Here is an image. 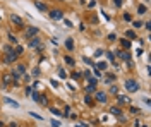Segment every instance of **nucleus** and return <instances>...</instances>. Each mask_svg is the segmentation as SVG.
I'll return each mask as SVG.
<instances>
[{
	"label": "nucleus",
	"mask_w": 151,
	"mask_h": 127,
	"mask_svg": "<svg viewBox=\"0 0 151 127\" xmlns=\"http://www.w3.org/2000/svg\"><path fill=\"white\" fill-rule=\"evenodd\" d=\"M4 52H5V53H9V52H14V48H12V47H10V45H4Z\"/></svg>",
	"instance_id": "e433bc0d"
},
{
	"label": "nucleus",
	"mask_w": 151,
	"mask_h": 127,
	"mask_svg": "<svg viewBox=\"0 0 151 127\" xmlns=\"http://www.w3.org/2000/svg\"><path fill=\"white\" fill-rule=\"evenodd\" d=\"M113 81H115V74L106 72V76H105V84H112Z\"/></svg>",
	"instance_id": "a211bd4d"
},
{
	"label": "nucleus",
	"mask_w": 151,
	"mask_h": 127,
	"mask_svg": "<svg viewBox=\"0 0 151 127\" xmlns=\"http://www.w3.org/2000/svg\"><path fill=\"white\" fill-rule=\"evenodd\" d=\"M64 62H65L67 65H70V67H74V65H76L74 59H72V57H69V55H65V57H64Z\"/></svg>",
	"instance_id": "412c9836"
},
{
	"label": "nucleus",
	"mask_w": 151,
	"mask_h": 127,
	"mask_svg": "<svg viewBox=\"0 0 151 127\" xmlns=\"http://www.w3.org/2000/svg\"><path fill=\"white\" fill-rule=\"evenodd\" d=\"M22 52H24V47H21V45H14V53H16V55H19V57H21V55H22Z\"/></svg>",
	"instance_id": "6ab92c4d"
},
{
	"label": "nucleus",
	"mask_w": 151,
	"mask_h": 127,
	"mask_svg": "<svg viewBox=\"0 0 151 127\" xmlns=\"http://www.w3.org/2000/svg\"><path fill=\"white\" fill-rule=\"evenodd\" d=\"M41 45H43V41H41V38H40V34L28 39V47L29 48H33V50H36L38 47H41Z\"/></svg>",
	"instance_id": "423d86ee"
},
{
	"label": "nucleus",
	"mask_w": 151,
	"mask_h": 127,
	"mask_svg": "<svg viewBox=\"0 0 151 127\" xmlns=\"http://www.w3.org/2000/svg\"><path fill=\"white\" fill-rule=\"evenodd\" d=\"M94 101H98V103L105 105V103L108 101V95H106L105 91H94Z\"/></svg>",
	"instance_id": "0eeeda50"
},
{
	"label": "nucleus",
	"mask_w": 151,
	"mask_h": 127,
	"mask_svg": "<svg viewBox=\"0 0 151 127\" xmlns=\"http://www.w3.org/2000/svg\"><path fill=\"white\" fill-rule=\"evenodd\" d=\"M48 16H50V19H53V21H62L64 19V12H62L60 9L48 10Z\"/></svg>",
	"instance_id": "6e6552de"
},
{
	"label": "nucleus",
	"mask_w": 151,
	"mask_h": 127,
	"mask_svg": "<svg viewBox=\"0 0 151 127\" xmlns=\"http://www.w3.org/2000/svg\"><path fill=\"white\" fill-rule=\"evenodd\" d=\"M58 76H60V77H62V79H65V77H67L65 70H64V69H60V70H58Z\"/></svg>",
	"instance_id": "79ce46f5"
},
{
	"label": "nucleus",
	"mask_w": 151,
	"mask_h": 127,
	"mask_svg": "<svg viewBox=\"0 0 151 127\" xmlns=\"http://www.w3.org/2000/svg\"><path fill=\"white\" fill-rule=\"evenodd\" d=\"M31 98H33V100L36 101L38 105H43V107H48V105H50V103H48L47 95H41V93H38V91H33Z\"/></svg>",
	"instance_id": "7ed1b4c3"
},
{
	"label": "nucleus",
	"mask_w": 151,
	"mask_h": 127,
	"mask_svg": "<svg viewBox=\"0 0 151 127\" xmlns=\"http://www.w3.org/2000/svg\"><path fill=\"white\" fill-rule=\"evenodd\" d=\"M12 83H14V76L10 72H4L2 74V88H9V86H12Z\"/></svg>",
	"instance_id": "39448f33"
},
{
	"label": "nucleus",
	"mask_w": 151,
	"mask_h": 127,
	"mask_svg": "<svg viewBox=\"0 0 151 127\" xmlns=\"http://www.w3.org/2000/svg\"><path fill=\"white\" fill-rule=\"evenodd\" d=\"M64 45H65V48L69 50V52H72V50H74V47H76V43H74V39H72V38H67Z\"/></svg>",
	"instance_id": "dca6fc26"
},
{
	"label": "nucleus",
	"mask_w": 151,
	"mask_h": 127,
	"mask_svg": "<svg viewBox=\"0 0 151 127\" xmlns=\"http://www.w3.org/2000/svg\"><path fill=\"white\" fill-rule=\"evenodd\" d=\"M19 59V55H16L14 52H9V53H5L4 57H2V62L5 64V65H10V64H16Z\"/></svg>",
	"instance_id": "20e7f679"
},
{
	"label": "nucleus",
	"mask_w": 151,
	"mask_h": 127,
	"mask_svg": "<svg viewBox=\"0 0 151 127\" xmlns=\"http://www.w3.org/2000/svg\"><path fill=\"white\" fill-rule=\"evenodd\" d=\"M131 45H132V43H131L127 38H122V39H120V48H122V50H129V48H131Z\"/></svg>",
	"instance_id": "f3484780"
},
{
	"label": "nucleus",
	"mask_w": 151,
	"mask_h": 127,
	"mask_svg": "<svg viewBox=\"0 0 151 127\" xmlns=\"http://www.w3.org/2000/svg\"><path fill=\"white\" fill-rule=\"evenodd\" d=\"M26 72H28L26 64H16V67L10 70V74L14 76V79H21L22 77V74H26Z\"/></svg>",
	"instance_id": "f03ea898"
},
{
	"label": "nucleus",
	"mask_w": 151,
	"mask_h": 127,
	"mask_svg": "<svg viewBox=\"0 0 151 127\" xmlns=\"http://www.w3.org/2000/svg\"><path fill=\"white\" fill-rule=\"evenodd\" d=\"M113 5L115 7H122V0H113Z\"/></svg>",
	"instance_id": "c03bdc74"
},
{
	"label": "nucleus",
	"mask_w": 151,
	"mask_h": 127,
	"mask_svg": "<svg viewBox=\"0 0 151 127\" xmlns=\"http://www.w3.org/2000/svg\"><path fill=\"white\" fill-rule=\"evenodd\" d=\"M76 127H84V126H76Z\"/></svg>",
	"instance_id": "052dcab7"
},
{
	"label": "nucleus",
	"mask_w": 151,
	"mask_h": 127,
	"mask_svg": "<svg viewBox=\"0 0 151 127\" xmlns=\"http://www.w3.org/2000/svg\"><path fill=\"white\" fill-rule=\"evenodd\" d=\"M117 118H119V122H122V124H124V122H125V124H127V117H125L124 113H122V115H119V117H117Z\"/></svg>",
	"instance_id": "ea45409f"
},
{
	"label": "nucleus",
	"mask_w": 151,
	"mask_h": 127,
	"mask_svg": "<svg viewBox=\"0 0 151 127\" xmlns=\"http://www.w3.org/2000/svg\"><path fill=\"white\" fill-rule=\"evenodd\" d=\"M35 7H36L40 12H47V10H48L47 4H43V2H40V0H35Z\"/></svg>",
	"instance_id": "4468645a"
},
{
	"label": "nucleus",
	"mask_w": 151,
	"mask_h": 127,
	"mask_svg": "<svg viewBox=\"0 0 151 127\" xmlns=\"http://www.w3.org/2000/svg\"><path fill=\"white\" fill-rule=\"evenodd\" d=\"M84 91L88 93V95H89V93H94V91H96V86H94V84H89V83H88V84L84 86Z\"/></svg>",
	"instance_id": "aec40b11"
},
{
	"label": "nucleus",
	"mask_w": 151,
	"mask_h": 127,
	"mask_svg": "<svg viewBox=\"0 0 151 127\" xmlns=\"http://www.w3.org/2000/svg\"><path fill=\"white\" fill-rule=\"evenodd\" d=\"M115 55H119V59L120 60H124V62H129L131 60V53H129V50H117V53Z\"/></svg>",
	"instance_id": "9d476101"
},
{
	"label": "nucleus",
	"mask_w": 151,
	"mask_h": 127,
	"mask_svg": "<svg viewBox=\"0 0 151 127\" xmlns=\"http://www.w3.org/2000/svg\"><path fill=\"white\" fill-rule=\"evenodd\" d=\"M5 127H19V124L17 122H10L9 126H5Z\"/></svg>",
	"instance_id": "603ef678"
},
{
	"label": "nucleus",
	"mask_w": 151,
	"mask_h": 127,
	"mask_svg": "<svg viewBox=\"0 0 151 127\" xmlns=\"http://www.w3.org/2000/svg\"><path fill=\"white\" fill-rule=\"evenodd\" d=\"M58 2H65V0H58Z\"/></svg>",
	"instance_id": "e2e57ef3"
},
{
	"label": "nucleus",
	"mask_w": 151,
	"mask_h": 127,
	"mask_svg": "<svg viewBox=\"0 0 151 127\" xmlns=\"http://www.w3.org/2000/svg\"><path fill=\"white\" fill-rule=\"evenodd\" d=\"M84 103H86V105H89V107H93V105H94L93 98L89 96V95H86V96H84Z\"/></svg>",
	"instance_id": "b1692460"
},
{
	"label": "nucleus",
	"mask_w": 151,
	"mask_h": 127,
	"mask_svg": "<svg viewBox=\"0 0 151 127\" xmlns=\"http://www.w3.org/2000/svg\"><path fill=\"white\" fill-rule=\"evenodd\" d=\"M50 124H52V127H60V122H58V120H55V118H53Z\"/></svg>",
	"instance_id": "37998d69"
},
{
	"label": "nucleus",
	"mask_w": 151,
	"mask_h": 127,
	"mask_svg": "<svg viewBox=\"0 0 151 127\" xmlns=\"http://www.w3.org/2000/svg\"><path fill=\"white\" fill-rule=\"evenodd\" d=\"M132 26L134 28H142V22L141 21H132Z\"/></svg>",
	"instance_id": "58836bf2"
},
{
	"label": "nucleus",
	"mask_w": 151,
	"mask_h": 127,
	"mask_svg": "<svg viewBox=\"0 0 151 127\" xmlns=\"http://www.w3.org/2000/svg\"><path fill=\"white\" fill-rule=\"evenodd\" d=\"M129 112H131L132 115H137V113H141V112H139V108H137V107H131V108H129Z\"/></svg>",
	"instance_id": "72a5a7b5"
},
{
	"label": "nucleus",
	"mask_w": 151,
	"mask_h": 127,
	"mask_svg": "<svg viewBox=\"0 0 151 127\" xmlns=\"http://www.w3.org/2000/svg\"><path fill=\"white\" fill-rule=\"evenodd\" d=\"M93 67L100 69V70H105V69H106V62H98V64H94Z\"/></svg>",
	"instance_id": "cd10ccee"
},
{
	"label": "nucleus",
	"mask_w": 151,
	"mask_h": 127,
	"mask_svg": "<svg viewBox=\"0 0 151 127\" xmlns=\"http://www.w3.org/2000/svg\"><path fill=\"white\" fill-rule=\"evenodd\" d=\"M33 91H35V88H33V86H26V89H24L26 96H31V95H33Z\"/></svg>",
	"instance_id": "c756f323"
},
{
	"label": "nucleus",
	"mask_w": 151,
	"mask_h": 127,
	"mask_svg": "<svg viewBox=\"0 0 151 127\" xmlns=\"http://www.w3.org/2000/svg\"><path fill=\"white\" fill-rule=\"evenodd\" d=\"M146 10H148V7H146V5H137V14H139V16L146 14Z\"/></svg>",
	"instance_id": "a878e982"
},
{
	"label": "nucleus",
	"mask_w": 151,
	"mask_h": 127,
	"mask_svg": "<svg viewBox=\"0 0 151 127\" xmlns=\"http://www.w3.org/2000/svg\"><path fill=\"white\" fill-rule=\"evenodd\" d=\"M144 28H146V31H151V22H144Z\"/></svg>",
	"instance_id": "8fccbe9b"
},
{
	"label": "nucleus",
	"mask_w": 151,
	"mask_h": 127,
	"mask_svg": "<svg viewBox=\"0 0 151 127\" xmlns=\"http://www.w3.org/2000/svg\"><path fill=\"white\" fill-rule=\"evenodd\" d=\"M83 62H84V64H88V65H94L93 59H88V57H83Z\"/></svg>",
	"instance_id": "f704fd0d"
},
{
	"label": "nucleus",
	"mask_w": 151,
	"mask_h": 127,
	"mask_svg": "<svg viewBox=\"0 0 151 127\" xmlns=\"http://www.w3.org/2000/svg\"><path fill=\"white\" fill-rule=\"evenodd\" d=\"M124 88L125 91H129V93H137L139 88H141V84H139V81L137 79H125V83H124Z\"/></svg>",
	"instance_id": "f257e3e1"
},
{
	"label": "nucleus",
	"mask_w": 151,
	"mask_h": 127,
	"mask_svg": "<svg viewBox=\"0 0 151 127\" xmlns=\"http://www.w3.org/2000/svg\"><path fill=\"white\" fill-rule=\"evenodd\" d=\"M29 115H31V117H35V118H38V120H43V117H41V115H38V113H33V112H31Z\"/></svg>",
	"instance_id": "49530a36"
},
{
	"label": "nucleus",
	"mask_w": 151,
	"mask_h": 127,
	"mask_svg": "<svg viewBox=\"0 0 151 127\" xmlns=\"http://www.w3.org/2000/svg\"><path fill=\"white\" fill-rule=\"evenodd\" d=\"M122 19L125 21V22H132V16L129 14V12H124V14H122Z\"/></svg>",
	"instance_id": "bb28decb"
},
{
	"label": "nucleus",
	"mask_w": 151,
	"mask_h": 127,
	"mask_svg": "<svg viewBox=\"0 0 151 127\" xmlns=\"http://www.w3.org/2000/svg\"><path fill=\"white\" fill-rule=\"evenodd\" d=\"M103 53H105V50L98 48V50H96V52H94V55H93V57H94V59H100V57H101V55H103Z\"/></svg>",
	"instance_id": "7c9ffc66"
},
{
	"label": "nucleus",
	"mask_w": 151,
	"mask_h": 127,
	"mask_svg": "<svg viewBox=\"0 0 151 127\" xmlns=\"http://www.w3.org/2000/svg\"><path fill=\"white\" fill-rule=\"evenodd\" d=\"M91 22H93V24H94V22H98V17H96V16H93V17H91Z\"/></svg>",
	"instance_id": "13d9d810"
},
{
	"label": "nucleus",
	"mask_w": 151,
	"mask_h": 127,
	"mask_svg": "<svg viewBox=\"0 0 151 127\" xmlns=\"http://www.w3.org/2000/svg\"><path fill=\"white\" fill-rule=\"evenodd\" d=\"M2 101H4L5 105H10V107H14V108H19V107H21V105H19L17 101H14V100H10L9 96H4V98H2Z\"/></svg>",
	"instance_id": "ddd939ff"
},
{
	"label": "nucleus",
	"mask_w": 151,
	"mask_h": 127,
	"mask_svg": "<svg viewBox=\"0 0 151 127\" xmlns=\"http://www.w3.org/2000/svg\"><path fill=\"white\" fill-rule=\"evenodd\" d=\"M108 112H110L112 115H115V117H119V115H122V113H124L120 107H110V108H108Z\"/></svg>",
	"instance_id": "2eb2a0df"
},
{
	"label": "nucleus",
	"mask_w": 151,
	"mask_h": 127,
	"mask_svg": "<svg viewBox=\"0 0 151 127\" xmlns=\"http://www.w3.org/2000/svg\"><path fill=\"white\" fill-rule=\"evenodd\" d=\"M0 127H5V124H4V122H0Z\"/></svg>",
	"instance_id": "bf43d9fd"
},
{
	"label": "nucleus",
	"mask_w": 151,
	"mask_h": 127,
	"mask_svg": "<svg viewBox=\"0 0 151 127\" xmlns=\"http://www.w3.org/2000/svg\"><path fill=\"white\" fill-rule=\"evenodd\" d=\"M94 5H96V2H94V0H91V2L88 4V7H94Z\"/></svg>",
	"instance_id": "5fc2aeb1"
},
{
	"label": "nucleus",
	"mask_w": 151,
	"mask_h": 127,
	"mask_svg": "<svg viewBox=\"0 0 151 127\" xmlns=\"http://www.w3.org/2000/svg\"><path fill=\"white\" fill-rule=\"evenodd\" d=\"M115 39H117V36H115V34H108V41H115Z\"/></svg>",
	"instance_id": "09e8293b"
},
{
	"label": "nucleus",
	"mask_w": 151,
	"mask_h": 127,
	"mask_svg": "<svg viewBox=\"0 0 151 127\" xmlns=\"http://www.w3.org/2000/svg\"><path fill=\"white\" fill-rule=\"evenodd\" d=\"M93 72H94V77H96V79H100V77H101V70H100V69L93 67Z\"/></svg>",
	"instance_id": "473e14b6"
},
{
	"label": "nucleus",
	"mask_w": 151,
	"mask_h": 127,
	"mask_svg": "<svg viewBox=\"0 0 151 127\" xmlns=\"http://www.w3.org/2000/svg\"><path fill=\"white\" fill-rule=\"evenodd\" d=\"M50 83H52V86H53V88H58V83H57L55 79H52V81H50Z\"/></svg>",
	"instance_id": "3c124183"
},
{
	"label": "nucleus",
	"mask_w": 151,
	"mask_h": 127,
	"mask_svg": "<svg viewBox=\"0 0 151 127\" xmlns=\"http://www.w3.org/2000/svg\"><path fill=\"white\" fill-rule=\"evenodd\" d=\"M110 95H113V96L119 95V88H117L115 84H110Z\"/></svg>",
	"instance_id": "c85d7f7f"
},
{
	"label": "nucleus",
	"mask_w": 151,
	"mask_h": 127,
	"mask_svg": "<svg viewBox=\"0 0 151 127\" xmlns=\"http://www.w3.org/2000/svg\"><path fill=\"white\" fill-rule=\"evenodd\" d=\"M115 98H117V101H119V105H129L131 103V98L125 96V95H115Z\"/></svg>",
	"instance_id": "f8f14e48"
},
{
	"label": "nucleus",
	"mask_w": 151,
	"mask_h": 127,
	"mask_svg": "<svg viewBox=\"0 0 151 127\" xmlns=\"http://www.w3.org/2000/svg\"><path fill=\"white\" fill-rule=\"evenodd\" d=\"M72 77H74V79H81V77H83V74H81V72H76V70H74V72H72Z\"/></svg>",
	"instance_id": "a19ab883"
},
{
	"label": "nucleus",
	"mask_w": 151,
	"mask_h": 127,
	"mask_svg": "<svg viewBox=\"0 0 151 127\" xmlns=\"http://www.w3.org/2000/svg\"><path fill=\"white\" fill-rule=\"evenodd\" d=\"M40 34V28H36V26H29L28 29H26V38H33V36H38Z\"/></svg>",
	"instance_id": "9b49d317"
},
{
	"label": "nucleus",
	"mask_w": 151,
	"mask_h": 127,
	"mask_svg": "<svg viewBox=\"0 0 151 127\" xmlns=\"http://www.w3.org/2000/svg\"><path fill=\"white\" fill-rule=\"evenodd\" d=\"M106 59L110 60V62H115V53L113 52H106Z\"/></svg>",
	"instance_id": "2f4dec72"
},
{
	"label": "nucleus",
	"mask_w": 151,
	"mask_h": 127,
	"mask_svg": "<svg viewBox=\"0 0 151 127\" xmlns=\"http://www.w3.org/2000/svg\"><path fill=\"white\" fill-rule=\"evenodd\" d=\"M40 74H41V70H40V67H35V69H33V76H35V77H38Z\"/></svg>",
	"instance_id": "4c0bfd02"
},
{
	"label": "nucleus",
	"mask_w": 151,
	"mask_h": 127,
	"mask_svg": "<svg viewBox=\"0 0 151 127\" xmlns=\"http://www.w3.org/2000/svg\"><path fill=\"white\" fill-rule=\"evenodd\" d=\"M70 110H72L70 107H65V108H64V112H62V115H64V117H69V113H70Z\"/></svg>",
	"instance_id": "c9c22d12"
},
{
	"label": "nucleus",
	"mask_w": 151,
	"mask_h": 127,
	"mask_svg": "<svg viewBox=\"0 0 151 127\" xmlns=\"http://www.w3.org/2000/svg\"><path fill=\"white\" fill-rule=\"evenodd\" d=\"M22 77H24V81H26V83H29V81H31V76H29L28 72H26V74H22Z\"/></svg>",
	"instance_id": "de8ad7c7"
},
{
	"label": "nucleus",
	"mask_w": 151,
	"mask_h": 127,
	"mask_svg": "<svg viewBox=\"0 0 151 127\" xmlns=\"http://www.w3.org/2000/svg\"><path fill=\"white\" fill-rule=\"evenodd\" d=\"M10 22L14 26H17V29H24V21L21 19L17 14H10Z\"/></svg>",
	"instance_id": "1a4fd4ad"
},
{
	"label": "nucleus",
	"mask_w": 151,
	"mask_h": 127,
	"mask_svg": "<svg viewBox=\"0 0 151 127\" xmlns=\"http://www.w3.org/2000/svg\"><path fill=\"white\" fill-rule=\"evenodd\" d=\"M86 29V26H84V22L83 24H79V31H84Z\"/></svg>",
	"instance_id": "6e6d98bb"
},
{
	"label": "nucleus",
	"mask_w": 151,
	"mask_h": 127,
	"mask_svg": "<svg viewBox=\"0 0 151 127\" xmlns=\"http://www.w3.org/2000/svg\"><path fill=\"white\" fill-rule=\"evenodd\" d=\"M141 126V120H139V118H137V120H134V127H139Z\"/></svg>",
	"instance_id": "864d4df0"
},
{
	"label": "nucleus",
	"mask_w": 151,
	"mask_h": 127,
	"mask_svg": "<svg viewBox=\"0 0 151 127\" xmlns=\"http://www.w3.org/2000/svg\"><path fill=\"white\" fill-rule=\"evenodd\" d=\"M64 24H65L67 28H72V21H69V19H64Z\"/></svg>",
	"instance_id": "a18cd8bd"
},
{
	"label": "nucleus",
	"mask_w": 151,
	"mask_h": 127,
	"mask_svg": "<svg viewBox=\"0 0 151 127\" xmlns=\"http://www.w3.org/2000/svg\"><path fill=\"white\" fill-rule=\"evenodd\" d=\"M136 55H142V48H137V50H136Z\"/></svg>",
	"instance_id": "4d7b16f0"
},
{
	"label": "nucleus",
	"mask_w": 151,
	"mask_h": 127,
	"mask_svg": "<svg viewBox=\"0 0 151 127\" xmlns=\"http://www.w3.org/2000/svg\"><path fill=\"white\" fill-rule=\"evenodd\" d=\"M7 38H9V41L12 43V45H17V43H19V41H17V38H16V36H14L12 33H9V34H7Z\"/></svg>",
	"instance_id": "393cba45"
},
{
	"label": "nucleus",
	"mask_w": 151,
	"mask_h": 127,
	"mask_svg": "<svg viewBox=\"0 0 151 127\" xmlns=\"http://www.w3.org/2000/svg\"><path fill=\"white\" fill-rule=\"evenodd\" d=\"M48 108H50V112H52L53 115H57V117H60V115H62V110H58L57 107H50V105H48Z\"/></svg>",
	"instance_id": "4be33fe9"
},
{
	"label": "nucleus",
	"mask_w": 151,
	"mask_h": 127,
	"mask_svg": "<svg viewBox=\"0 0 151 127\" xmlns=\"http://www.w3.org/2000/svg\"><path fill=\"white\" fill-rule=\"evenodd\" d=\"M125 38L127 39H136L137 36H136V33H134L132 29H129V31H125Z\"/></svg>",
	"instance_id": "5701e85b"
},
{
	"label": "nucleus",
	"mask_w": 151,
	"mask_h": 127,
	"mask_svg": "<svg viewBox=\"0 0 151 127\" xmlns=\"http://www.w3.org/2000/svg\"><path fill=\"white\" fill-rule=\"evenodd\" d=\"M139 127H148V126H139Z\"/></svg>",
	"instance_id": "680f3d73"
}]
</instances>
